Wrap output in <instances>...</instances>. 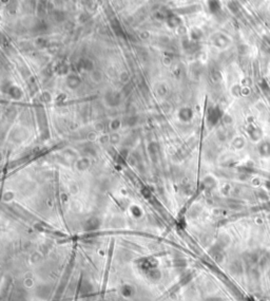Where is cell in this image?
I'll return each instance as SVG.
<instances>
[{
    "instance_id": "1",
    "label": "cell",
    "mask_w": 270,
    "mask_h": 301,
    "mask_svg": "<svg viewBox=\"0 0 270 301\" xmlns=\"http://www.w3.org/2000/svg\"><path fill=\"white\" fill-rule=\"evenodd\" d=\"M259 151L263 157L270 155V142H263L259 146Z\"/></svg>"
},
{
    "instance_id": "2",
    "label": "cell",
    "mask_w": 270,
    "mask_h": 301,
    "mask_svg": "<svg viewBox=\"0 0 270 301\" xmlns=\"http://www.w3.org/2000/svg\"><path fill=\"white\" fill-rule=\"evenodd\" d=\"M249 129H250V135H251V137L253 138V140H259L260 137H261L260 130L257 129V127H253V126H250V127H249Z\"/></svg>"
}]
</instances>
